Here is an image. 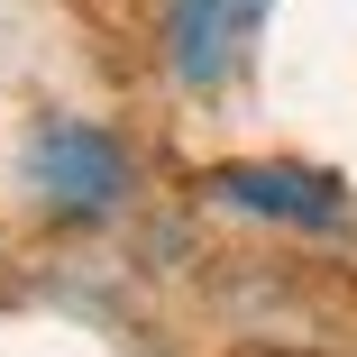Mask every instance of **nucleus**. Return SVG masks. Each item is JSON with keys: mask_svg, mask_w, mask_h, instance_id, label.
I'll use <instances>...</instances> for the list:
<instances>
[{"mask_svg": "<svg viewBox=\"0 0 357 357\" xmlns=\"http://www.w3.org/2000/svg\"><path fill=\"white\" fill-rule=\"evenodd\" d=\"M19 174H28L37 211L64 220V229L110 220V211L137 192V165H128V147H119V128H101V119H37Z\"/></svg>", "mask_w": 357, "mask_h": 357, "instance_id": "1", "label": "nucleus"}, {"mask_svg": "<svg viewBox=\"0 0 357 357\" xmlns=\"http://www.w3.org/2000/svg\"><path fill=\"white\" fill-rule=\"evenodd\" d=\"M266 19H275V0H156L165 74H174L183 92H229L248 64H257Z\"/></svg>", "mask_w": 357, "mask_h": 357, "instance_id": "2", "label": "nucleus"}, {"mask_svg": "<svg viewBox=\"0 0 357 357\" xmlns=\"http://www.w3.org/2000/svg\"><path fill=\"white\" fill-rule=\"evenodd\" d=\"M211 202L248 211V220H275V229H339V220H348L339 174H330V165H294V156L211 165Z\"/></svg>", "mask_w": 357, "mask_h": 357, "instance_id": "3", "label": "nucleus"}]
</instances>
